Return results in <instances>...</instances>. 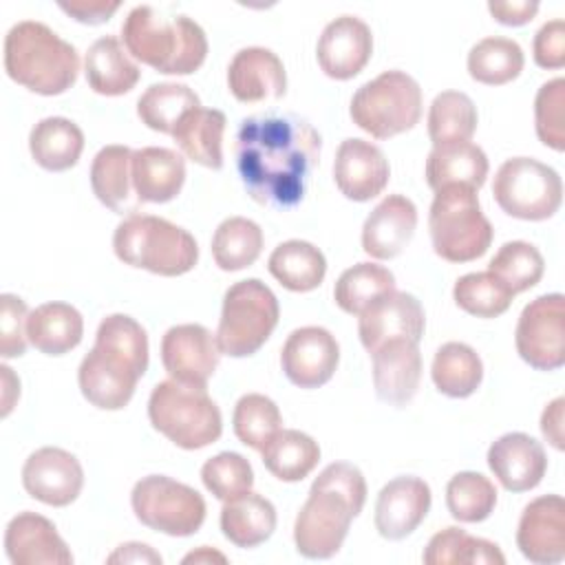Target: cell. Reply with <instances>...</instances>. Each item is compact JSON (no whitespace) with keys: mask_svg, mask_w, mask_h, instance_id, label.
Listing matches in <instances>:
<instances>
[{"mask_svg":"<svg viewBox=\"0 0 565 565\" xmlns=\"http://www.w3.org/2000/svg\"><path fill=\"white\" fill-rule=\"evenodd\" d=\"M320 132L296 113H265L241 121L236 170L247 194L267 207H294L320 159Z\"/></svg>","mask_w":565,"mask_h":565,"instance_id":"cell-1","label":"cell"},{"mask_svg":"<svg viewBox=\"0 0 565 565\" xmlns=\"http://www.w3.org/2000/svg\"><path fill=\"white\" fill-rule=\"evenodd\" d=\"M366 501V481L353 463H329L311 483L294 523V543L305 558H331L340 552L351 521Z\"/></svg>","mask_w":565,"mask_h":565,"instance_id":"cell-2","label":"cell"},{"mask_svg":"<svg viewBox=\"0 0 565 565\" xmlns=\"http://www.w3.org/2000/svg\"><path fill=\"white\" fill-rule=\"evenodd\" d=\"M126 51L166 75H190L207 55L205 31L188 15H166L150 4L130 9L121 24Z\"/></svg>","mask_w":565,"mask_h":565,"instance_id":"cell-3","label":"cell"},{"mask_svg":"<svg viewBox=\"0 0 565 565\" xmlns=\"http://www.w3.org/2000/svg\"><path fill=\"white\" fill-rule=\"evenodd\" d=\"M4 71L38 95H62L79 75V55L44 22L22 20L4 35Z\"/></svg>","mask_w":565,"mask_h":565,"instance_id":"cell-4","label":"cell"},{"mask_svg":"<svg viewBox=\"0 0 565 565\" xmlns=\"http://www.w3.org/2000/svg\"><path fill=\"white\" fill-rule=\"evenodd\" d=\"M113 249L121 263L159 276L188 274L199 260L194 236L154 214H128L113 234Z\"/></svg>","mask_w":565,"mask_h":565,"instance_id":"cell-5","label":"cell"},{"mask_svg":"<svg viewBox=\"0 0 565 565\" xmlns=\"http://www.w3.org/2000/svg\"><path fill=\"white\" fill-rule=\"evenodd\" d=\"M148 417L154 430L183 450L214 444L223 433V417L205 386L177 380L159 382L148 399Z\"/></svg>","mask_w":565,"mask_h":565,"instance_id":"cell-6","label":"cell"},{"mask_svg":"<svg viewBox=\"0 0 565 565\" xmlns=\"http://www.w3.org/2000/svg\"><path fill=\"white\" fill-rule=\"evenodd\" d=\"M428 230L435 254L448 263L481 258L494 236L490 221L481 212L477 190L457 183L435 192Z\"/></svg>","mask_w":565,"mask_h":565,"instance_id":"cell-7","label":"cell"},{"mask_svg":"<svg viewBox=\"0 0 565 565\" xmlns=\"http://www.w3.org/2000/svg\"><path fill=\"white\" fill-rule=\"evenodd\" d=\"M349 115L375 139L402 135L419 124L422 88L404 71H384L353 93Z\"/></svg>","mask_w":565,"mask_h":565,"instance_id":"cell-8","label":"cell"},{"mask_svg":"<svg viewBox=\"0 0 565 565\" xmlns=\"http://www.w3.org/2000/svg\"><path fill=\"white\" fill-rule=\"evenodd\" d=\"M280 307L274 291L258 278L234 282L223 296L216 329L221 353L230 358L254 355L278 324Z\"/></svg>","mask_w":565,"mask_h":565,"instance_id":"cell-9","label":"cell"},{"mask_svg":"<svg viewBox=\"0 0 565 565\" xmlns=\"http://www.w3.org/2000/svg\"><path fill=\"white\" fill-rule=\"evenodd\" d=\"M497 205L521 221H545L563 203V181L554 168L532 157L505 159L492 181Z\"/></svg>","mask_w":565,"mask_h":565,"instance_id":"cell-10","label":"cell"},{"mask_svg":"<svg viewBox=\"0 0 565 565\" xmlns=\"http://www.w3.org/2000/svg\"><path fill=\"white\" fill-rule=\"evenodd\" d=\"M130 503L146 527L168 536H190L205 521L203 497L166 475L141 477L130 492Z\"/></svg>","mask_w":565,"mask_h":565,"instance_id":"cell-11","label":"cell"},{"mask_svg":"<svg viewBox=\"0 0 565 565\" xmlns=\"http://www.w3.org/2000/svg\"><path fill=\"white\" fill-rule=\"evenodd\" d=\"M516 353L536 371L565 364V296L543 294L527 302L514 331Z\"/></svg>","mask_w":565,"mask_h":565,"instance_id":"cell-12","label":"cell"},{"mask_svg":"<svg viewBox=\"0 0 565 565\" xmlns=\"http://www.w3.org/2000/svg\"><path fill=\"white\" fill-rule=\"evenodd\" d=\"M86 358L104 371L137 384L148 369V335L135 318L110 313L99 322L95 347Z\"/></svg>","mask_w":565,"mask_h":565,"instance_id":"cell-13","label":"cell"},{"mask_svg":"<svg viewBox=\"0 0 565 565\" xmlns=\"http://www.w3.org/2000/svg\"><path fill=\"white\" fill-rule=\"evenodd\" d=\"M221 360L216 333L203 324L170 327L161 340V362L177 382L205 386Z\"/></svg>","mask_w":565,"mask_h":565,"instance_id":"cell-14","label":"cell"},{"mask_svg":"<svg viewBox=\"0 0 565 565\" xmlns=\"http://www.w3.org/2000/svg\"><path fill=\"white\" fill-rule=\"evenodd\" d=\"M22 486L29 497L64 508L73 503L84 488V470L75 455L57 446H44L31 452L22 466Z\"/></svg>","mask_w":565,"mask_h":565,"instance_id":"cell-15","label":"cell"},{"mask_svg":"<svg viewBox=\"0 0 565 565\" xmlns=\"http://www.w3.org/2000/svg\"><path fill=\"white\" fill-rule=\"evenodd\" d=\"M340 362V347L324 327L294 329L280 351V366L287 380L300 388L327 384Z\"/></svg>","mask_w":565,"mask_h":565,"instance_id":"cell-16","label":"cell"},{"mask_svg":"<svg viewBox=\"0 0 565 565\" xmlns=\"http://www.w3.org/2000/svg\"><path fill=\"white\" fill-rule=\"evenodd\" d=\"M424 329L426 316L422 302L413 294L395 289L371 302L358 318L360 342L369 353L397 338L419 342Z\"/></svg>","mask_w":565,"mask_h":565,"instance_id":"cell-17","label":"cell"},{"mask_svg":"<svg viewBox=\"0 0 565 565\" xmlns=\"http://www.w3.org/2000/svg\"><path fill=\"white\" fill-rule=\"evenodd\" d=\"M373 55V33L366 22L355 15L331 20L316 46V57L322 73L331 79H351L369 64Z\"/></svg>","mask_w":565,"mask_h":565,"instance_id":"cell-18","label":"cell"},{"mask_svg":"<svg viewBox=\"0 0 565 565\" xmlns=\"http://www.w3.org/2000/svg\"><path fill=\"white\" fill-rule=\"evenodd\" d=\"M516 545L536 565L565 558V501L561 494L536 497L525 505L516 527Z\"/></svg>","mask_w":565,"mask_h":565,"instance_id":"cell-19","label":"cell"},{"mask_svg":"<svg viewBox=\"0 0 565 565\" xmlns=\"http://www.w3.org/2000/svg\"><path fill=\"white\" fill-rule=\"evenodd\" d=\"M391 177L384 152L364 139L351 137L338 146L333 161V181L351 201H371L384 192Z\"/></svg>","mask_w":565,"mask_h":565,"instance_id":"cell-20","label":"cell"},{"mask_svg":"<svg viewBox=\"0 0 565 565\" xmlns=\"http://www.w3.org/2000/svg\"><path fill=\"white\" fill-rule=\"evenodd\" d=\"M430 488L419 477H395L377 494L375 530L388 541L413 534L430 510Z\"/></svg>","mask_w":565,"mask_h":565,"instance_id":"cell-21","label":"cell"},{"mask_svg":"<svg viewBox=\"0 0 565 565\" xmlns=\"http://www.w3.org/2000/svg\"><path fill=\"white\" fill-rule=\"evenodd\" d=\"M230 93L243 104L276 102L287 90L282 60L265 46H247L234 53L227 66Z\"/></svg>","mask_w":565,"mask_h":565,"instance_id":"cell-22","label":"cell"},{"mask_svg":"<svg viewBox=\"0 0 565 565\" xmlns=\"http://www.w3.org/2000/svg\"><path fill=\"white\" fill-rule=\"evenodd\" d=\"M4 550L13 565H71L73 554L57 527L38 512H18L4 532Z\"/></svg>","mask_w":565,"mask_h":565,"instance_id":"cell-23","label":"cell"},{"mask_svg":"<svg viewBox=\"0 0 565 565\" xmlns=\"http://www.w3.org/2000/svg\"><path fill=\"white\" fill-rule=\"evenodd\" d=\"M488 466L505 490L525 492L545 477L547 455L527 433H505L490 444Z\"/></svg>","mask_w":565,"mask_h":565,"instance_id":"cell-24","label":"cell"},{"mask_svg":"<svg viewBox=\"0 0 565 565\" xmlns=\"http://www.w3.org/2000/svg\"><path fill=\"white\" fill-rule=\"evenodd\" d=\"M419 342L397 338L384 342L373 355V386L375 395L393 406L408 404L422 380Z\"/></svg>","mask_w":565,"mask_h":565,"instance_id":"cell-25","label":"cell"},{"mask_svg":"<svg viewBox=\"0 0 565 565\" xmlns=\"http://www.w3.org/2000/svg\"><path fill=\"white\" fill-rule=\"evenodd\" d=\"M417 227V207L404 194L384 196L362 225V249L377 260L402 254Z\"/></svg>","mask_w":565,"mask_h":565,"instance_id":"cell-26","label":"cell"},{"mask_svg":"<svg viewBox=\"0 0 565 565\" xmlns=\"http://www.w3.org/2000/svg\"><path fill=\"white\" fill-rule=\"evenodd\" d=\"M130 177L139 203H168L183 188L185 161L170 148H139L132 150Z\"/></svg>","mask_w":565,"mask_h":565,"instance_id":"cell-27","label":"cell"},{"mask_svg":"<svg viewBox=\"0 0 565 565\" xmlns=\"http://www.w3.org/2000/svg\"><path fill=\"white\" fill-rule=\"evenodd\" d=\"M84 73L88 86L106 97L130 93L141 77L139 66L115 35H104L90 44L84 57Z\"/></svg>","mask_w":565,"mask_h":565,"instance_id":"cell-28","label":"cell"},{"mask_svg":"<svg viewBox=\"0 0 565 565\" xmlns=\"http://www.w3.org/2000/svg\"><path fill=\"white\" fill-rule=\"evenodd\" d=\"M84 318L68 302H44L26 318V338L44 355H64L82 342Z\"/></svg>","mask_w":565,"mask_h":565,"instance_id":"cell-29","label":"cell"},{"mask_svg":"<svg viewBox=\"0 0 565 565\" xmlns=\"http://www.w3.org/2000/svg\"><path fill=\"white\" fill-rule=\"evenodd\" d=\"M223 536L236 547H256L276 530V508L269 499L247 490L241 497L223 501L221 508Z\"/></svg>","mask_w":565,"mask_h":565,"instance_id":"cell-30","label":"cell"},{"mask_svg":"<svg viewBox=\"0 0 565 565\" xmlns=\"http://www.w3.org/2000/svg\"><path fill=\"white\" fill-rule=\"evenodd\" d=\"M486 152L470 141L433 146L426 159V183L437 192L444 185H468L479 190L488 177Z\"/></svg>","mask_w":565,"mask_h":565,"instance_id":"cell-31","label":"cell"},{"mask_svg":"<svg viewBox=\"0 0 565 565\" xmlns=\"http://www.w3.org/2000/svg\"><path fill=\"white\" fill-rule=\"evenodd\" d=\"M225 115L216 108H194L185 113L172 130V139L181 148V152L210 170L223 168V132H225Z\"/></svg>","mask_w":565,"mask_h":565,"instance_id":"cell-32","label":"cell"},{"mask_svg":"<svg viewBox=\"0 0 565 565\" xmlns=\"http://www.w3.org/2000/svg\"><path fill=\"white\" fill-rule=\"evenodd\" d=\"M29 150L40 168L49 172H64L79 161L84 132L66 117H44L31 128Z\"/></svg>","mask_w":565,"mask_h":565,"instance_id":"cell-33","label":"cell"},{"mask_svg":"<svg viewBox=\"0 0 565 565\" xmlns=\"http://www.w3.org/2000/svg\"><path fill=\"white\" fill-rule=\"evenodd\" d=\"M267 269L285 289L305 294L324 280L327 258L313 243L291 238L269 254Z\"/></svg>","mask_w":565,"mask_h":565,"instance_id":"cell-34","label":"cell"},{"mask_svg":"<svg viewBox=\"0 0 565 565\" xmlns=\"http://www.w3.org/2000/svg\"><path fill=\"white\" fill-rule=\"evenodd\" d=\"M430 377L439 393L452 399H463L481 386L483 362L472 347L463 342H446L433 358Z\"/></svg>","mask_w":565,"mask_h":565,"instance_id":"cell-35","label":"cell"},{"mask_svg":"<svg viewBox=\"0 0 565 565\" xmlns=\"http://www.w3.org/2000/svg\"><path fill=\"white\" fill-rule=\"evenodd\" d=\"M265 468L280 481H302L320 461L318 441L302 430H278L263 448Z\"/></svg>","mask_w":565,"mask_h":565,"instance_id":"cell-36","label":"cell"},{"mask_svg":"<svg viewBox=\"0 0 565 565\" xmlns=\"http://www.w3.org/2000/svg\"><path fill=\"white\" fill-rule=\"evenodd\" d=\"M130 161H132V150L128 146L110 143L95 154L90 166L93 194L99 199V203H104L106 207L119 214L132 207Z\"/></svg>","mask_w":565,"mask_h":565,"instance_id":"cell-37","label":"cell"},{"mask_svg":"<svg viewBox=\"0 0 565 565\" xmlns=\"http://www.w3.org/2000/svg\"><path fill=\"white\" fill-rule=\"evenodd\" d=\"M426 565H503L505 556L501 554L499 545L486 539L470 536L461 527H444L437 532L426 550H424Z\"/></svg>","mask_w":565,"mask_h":565,"instance_id":"cell-38","label":"cell"},{"mask_svg":"<svg viewBox=\"0 0 565 565\" xmlns=\"http://www.w3.org/2000/svg\"><path fill=\"white\" fill-rule=\"evenodd\" d=\"M263 252V230L245 216L221 221L212 236V256L218 269L241 271L258 260Z\"/></svg>","mask_w":565,"mask_h":565,"instance_id":"cell-39","label":"cell"},{"mask_svg":"<svg viewBox=\"0 0 565 565\" xmlns=\"http://www.w3.org/2000/svg\"><path fill=\"white\" fill-rule=\"evenodd\" d=\"M199 106L201 99L190 86L177 82H161L148 86L141 93V97L137 99V115L141 124H146L150 130L172 135L179 119Z\"/></svg>","mask_w":565,"mask_h":565,"instance_id":"cell-40","label":"cell"},{"mask_svg":"<svg viewBox=\"0 0 565 565\" xmlns=\"http://www.w3.org/2000/svg\"><path fill=\"white\" fill-rule=\"evenodd\" d=\"M523 64V49L510 38H483L468 53L470 77L486 86H503L516 79Z\"/></svg>","mask_w":565,"mask_h":565,"instance_id":"cell-41","label":"cell"},{"mask_svg":"<svg viewBox=\"0 0 565 565\" xmlns=\"http://www.w3.org/2000/svg\"><path fill=\"white\" fill-rule=\"evenodd\" d=\"M477 106L461 90L439 93L428 110V137L433 146L470 141L477 130Z\"/></svg>","mask_w":565,"mask_h":565,"instance_id":"cell-42","label":"cell"},{"mask_svg":"<svg viewBox=\"0 0 565 565\" xmlns=\"http://www.w3.org/2000/svg\"><path fill=\"white\" fill-rule=\"evenodd\" d=\"M395 289V276L377 263H358L344 269L333 287L335 305L351 316H360L371 302Z\"/></svg>","mask_w":565,"mask_h":565,"instance_id":"cell-43","label":"cell"},{"mask_svg":"<svg viewBox=\"0 0 565 565\" xmlns=\"http://www.w3.org/2000/svg\"><path fill=\"white\" fill-rule=\"evenodd\" d=\"M446 505L450 516L461 523L486 521L497 505V488L481 472H457L446 486Z\"/></svg>","mask_w":565,"mask_h":565,"instance_id":"cell-44","label":"cell"},{"mask_svg":"<svg viewBox=\"0 0 565 565\" xmlns=\"http://www.w3.org/2000/svg\"><path fill=\"white\" fill-rule=\"evenodd\" d=\"M488 271L501 280L514 296L532 289L545 271L543 254L525 241H510L488 263Z\"/></svg>","mask_w":565,"mask_h":565,"instance_id":"cell-45","label":"cell"},{"mask_svg":"<svg viewBox=\"0 0 565 565\" xmlns=\"http://www.w3.org/2000/svg\"><path fill=\"white\" fill-rule=\"evenodd\" d=\"M452 298L470 316L497 318L508 311L514 294L490 271H472L455 282Z\"/></svg>","mask_w":565,"mask_h":565,"instance_id":"cell-46","label":"cell"},{"mask_svg":"<svg viewBox=\"0 0 565 565\" xmlns=\"http://www.w3.org/2000/svg\"><path fill=\"white\" fill-rule=\"evenodd\" d=\"M232 424L241 444L260 450L282 428V415L267 395L247 393L236 402Z\"/></svg>","mask_w":565,"mask_h":565,"instance_id":"cell-47","label":"cell"},{"mask_svg":"<svg viewBox=\"0 0 565 565\" xmlns=\"http://www.w3.org/2000/svg\"><path fill=\"white\" fill-rule=\"evenodd\" d=\"M201 481L221 501H230L234 497L245 494L252 490L254 483V470L252 463L232 450L218 452L210 457L201 468Z\"/></svg>","mask_w":565,"mask_h":565,"instance_id":"cell-48","label":"cell"},{"mask_svg":"<svg viewBox=\"0 0 565 565\" xmlns=\"http://www.w3.org/2000/svg\"><path fill=\"white\" fill-rule=\"evenodd\" d=\"M534 126L541 143L563 152L565 150V79L545 82L534 99Z\"/></svg>","mask_w":565,"mask_h":565,"instance_id":"cell-49","label":"cell"},{"mask_svg":"<svg viewBox=\"0 0 565 565\" xmlns=\"http://www.w3.org/2000/svg\"><path fill=\"white\" fill-rule=\"evenodd\" d=\"M2 318H0V355L2 358H20L26 351V318L29 309L20 296L2 294Z\"/></svg>","mask_w":565,"mask_h":565,"instance_id":"cell-50","label":"cell"},{"mask_svg":"<svg viewBox=\"0 0 565 565\" xmlns=\"http://www.w3.org/2000/svg\"><path fill=\"white\" fill-rule=\"evenodd\" d=\"M534 62L541 68H563L565 66V22L563 20H550L545 22L532 44Z\"/></svg>","mask_w":565,"mask_h":565,"instance_id":"cell-51","label":"cell"},{"mask_svg":"<svg viewBox=\"0 0 565 565\" xmlns=\"http://www.w3.org/2000/svg\"><path fill=\"white\" fill-rule=\"evenodd\" d=\"M119 2H106V0H71V2H60V9L71 15L73 20L82 24H104L113 18V13L119 9Z\"/></svg>","mask_w":565,"mask_h":565,"instance_id":"cell-52","label":"cell"},{"mask_svg":"<svg viewBox=\"0 0 565 565\" xmlns=\"http://www.w3.org/2000/svg\"><path fill=\"white\" fill-rule=\"evenodd\" d=\"M490 15L505 26H523L539 13V2L534 0H512V2H488Z\"/></svg>","mask_w":565,"mask_h":565,"instance_id":"cell-53","label":"cell"},{"mask_svg":"<svg viewBox=\"0 0 565 565\" xmlns=\"http://www.w3.org/2000/svg\"><path fill=\"white\" fill-rule=\"evenodd\" d=\"M563 411H565V399L556 397L552 399L543 415H541V433L543 437L556 448L563 450L565 448V437H563Z\"/></svg>","mask_w":565,"mask_h":565,"instance_id":"cell-54","label":"cell"},{"mask_svg":"<svg viewBox=\"0 0 565 565\" xmlns=\"http://www.w3.org/2000/svg\"><path fill=\"white\" fill-rule=\"evenodd\" d=\"M108 563H161V556L146 543H124L110 556Z\"/></svg>","mask_w":565,"mask_h":565,"instance_id":"cell-55","label":"cell"},{"mask_svg":"<svg viewBox=\"0 0 565 565\" xmlns=\"http://www.w3.org/2000/svg\"><path fill=\"white\" fill-rule=\"evenodd\" d=\"M0 373H2V386H4V391H2V417H7L13 408V402L20 397V380L13 375V371L7 364L0 366Z\"/></svg>","mask_w":565,"mask_h":565,"instance_id":"cell-56","label":"cell"},{"mask_svg":"<svg viewBox=\"0 0 565 565\" xmlns=\"http://www.w3.org/2000/svg\"><path fill=\"white\" fill-rule=\"evenodd\" d=\"M227 558L221 554V552H216V550H212V547H199L196 552H190L188 556H183V563H225Z\"/></svg>","mask_w":565,"mask_h":565,"instance_id":"cell-57","label":"cell"}]
</instances>
